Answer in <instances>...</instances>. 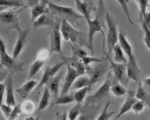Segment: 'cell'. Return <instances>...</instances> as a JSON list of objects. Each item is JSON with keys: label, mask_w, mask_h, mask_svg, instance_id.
<instances>
[{"label": "cell", "mask_w": 150, "mask_h": 120, "mask_svg": "<svg viewBox=\"0 0 150 120\" xmlns=\"http://www.w3.org/2000/svg\"><path fill=\"white\" fill-rule=\"evenodd\" d=\"M49 14L60 16L62 19H66L71 25L77 24V22L81 19H84V17L81 14H78L74 11L72 7L61 6L52 3V1L48 4Z\"/></svg>", "instance_id": "obj_1"}, {"label": "cell", "mask_w": 150, "mask_h": 120, "mask_svg": "<svg viewBox=\"0 0 150 120\" xmlns=\"http://www.w3.org/2000/svg\"><path fill=\"white\" fill-rule=\"evenodd\" d=\"M105 21L107 27V34L105 35V43L107 46V54L106 58L112 52L113 48L118 43V34L117 25L112 17V16L105 11Z\"/></svg>", "instance_id": "obj_2"}, {"label": "cell", "mask_w": 150, "mask_h": 120, "mask_svg": "<svg viewBox=\"0 0 150 120\" xmlns=\"http://www.w3.org/2000/svg\"><path fill=\"white\" fill-rule=\"evenodd\" d=\"M23 62H18L12 56L9 55L6 50V45L0 36V65L6 68L10 73H18L23 71Z\"/></svg>", "instance_id": "obj_3"}, {"label": "cell", "mask_w": 150, "mask_h": 120, "mask_svg": "<svg viewBox=\"0 0 150 120\" xmlns=\"http://www.w3.org/2000/svg\"><path fill=\"white\" fill-rule=\"evenodd\" d=\"M112 81H113L112 72L109 71L107 72L106 78H105L104 83L100 85V87L92 95L88 96L86 99V100H85L86 106H93L96 102L101 100L102 99H104V98L109 95L111 93V86L112 83Z\"/></svg>", "instance_id": "obj_4"}, {"label": "cell", "mask_w": 150, "mask_h": 120, "mask_svg": "<svg viewBox=\"0 0 150 120\" xmlns=\"http://www.w3.org/2000/svg\"><path fill=\"white\" fill-rule=\"evenodd\" d=\"M87 22L88 24V49L90 50L92 55L94 54L93 52V38L95 34L101 33L103 36V52H105V35L103 25L100 21L99 17H96L95 19H89Z\"/></svg>", "instance_id": "obj_5"}, {"label": "cell", "mask_w": 150, "mask_h": 120, "mask_svg": "<svg viewBox=\"0 0 150 120\" xmlns=\"http://www.w3.org/2000/svg\"><path fill=\"white\" fill-rule=\"evenodd\" d=\"M109 64L111 66L112 72L113 75V80L123 84L125 87H127L129 79L128 78L127 76V64H119L116 63L114 61L109 59V57L106 58Z\"/></svg>", "instance_id": "obj_6"}, {"label": "cell", "mask_w": 150, "mask_h": 120, "mask_svg": "<svg viewBox=\"0 0 150 120\" xmlns=\"http://www.w3.org/2000/svg\"><path fill=\"white\" fill-rule=\"evenodd\" d=\"M18 11H13L11 10H7L5 11L0 13V24L8 26L11 29H15L17 32L22 29L20 25V17Z\"/></svg>", "instance_id": "obj_7"}, {"label": "cell", "mask_w": 150, "mask_h": 120, "mask_svg": "<svg viewBox=\"0 0 150 120\" xmlns=\"http://www.w3.org/2000/svg\"><path fill=\"white\" fill-rule=\"evenodd\" d=\"M60 24L61 21L55 22L54 26L52 28V31L50 33V52H57L62 54V34L60 31Z\"/></svg>", "instance_id": "obj_8"}, {"label": "cell", "mask_w": 150, "mask_h": 120, "mask_svg": "<svg viewBox=\"0 0 150 120\" xmlns=\"http://www.w3.org/2000/svg\"><path fill=\"white\" fill-rule=\"evenodd\" d=\"M111 69V66H108L106 63H99L95 67L93 68H89V66H87V73L88 76L90 78V86L94 83H98L102 76H104L106 72H108Z\"/></svg>", "instance_id": "obj_9"}, {"label": "cell", "mask_w": 150, "mask_h": 120, "mask_svg": "<svg viewBox=\"0 0 150 120\" xmlns=\"http://www.w3.org/2000/svg\"><path fill=\"white\" fill-rule=\"evenodd\" d=\"M64 65H66L65 62L64 61H62V62H58L56 64L52 65V66H47L45 71H44V73L42 75V77L40 79V82L38 83L37 87H36V90H39L40 88H42V86L44 85H46V83L53 77L55 76L57 74H58L59 71L61 70V68L64 66Z\"/></svg>", "instance_id": "obj_10"}, {"label": "cell", "mask_w": 150, "mask_h": 120, "mask_svg": "<svg viewBox=\"0 0 150 120\" xmlns=\"http://www.w3.org/2000/svg\"><path fill=\"white\" fill-rule=\"evenodd\" d=\"M28 33H29V30L28 28L21 29V30L18 31V37H17L16 45L14 47L13 52H12V57L15 59H17L19 58V56L23 52V49L25 48V46L27 44V40H28Z\"/></svg>", "instance_id": "obj_11"}, {"label": "cell", "mask_w": 150, "mask_h": 120, "mask_svg": "<svg viewBox=\"0 0 150 120\" xmlns=\"http://www.w3.org/2000/svg\"><path fill=\"white\" fill-rule=\"evenodd\" d=\"M69 41L71 44L78 45L80 47H87L88 48V35H85V33L78 31L76 29L73 25L69 23Z\"/></svg>", "instance_id": "obj_12"}, {"label": "cell", "mask_w": 150, "mask_h": 120, "mask_svg": "<svg viewBox=\"0 0 150 120\" xmlns=\"http://www.w3.org/2000/svg\"><path fill=\"white\" fill-rule=\"evenodd\" d=\"M67 70H66V75H65V79L64 83L63 84L62 90H61V95H66L69 92V89H71L72 85L75 83V81L77 79V77L80 76L77 71L71 66L69 64H66Z\"/></svg>", "instance_id": "obj_13"}, {"label": "cell", "mask_w": 150, "mask_h": 120, "mask_svg": "<svg viewBox=\"0 0 150 120\" xmlns=\"http://www.w3.org/2000/svg\"><path fill=\"white\" fill-rule=\"evenodd\" d=\"M118 44L120 45V47L124 50L128 60H133L136 59L135 55H134V52H133V47L131 46V44L129 43V41L128 40L126 34L124 30H120L119 34H118Z\"/></svg>", "instance_id": "obj_14"}, {"label": "cell", "mask_w": 150, "mask_h": 120, "mask_svg": "<svg viewBox=\"0 0 150 120\" xmlns=\"http://www.w3.org/2000/svg\"><path fill=\"white\" fill-rule=\"evenodd\" d=\"M12 73H10L5 80V103L11 107L16 106V100L14 95V86Z\"/></svg>", "instance_id": "obj_15"}, {"label": "cell", "mask_w": 150, "mask_h": 120, "mask_svg": "<svg viewBox=\"0 0 150 120\" xmlns=\"http://www.w3.org/2000/svg\"><path fill=\"white\" fill-rule=\"evenodd\" d=\"M135 94H136V92H134V91H128V94L126 95V99H125V100L124 101L123 105L121 106V107L119 109V112H118V113H117V115L116 117V119H118L123 115L126 114L129 111H131L134 103L137 100Z\"/></svg>", "instance_id": "obj_16"}, {"label": "cell", "mask_w": 150, "mask_h": 120, "mask_svg": "<svg viewBox=\"0 0 150 120\" xmlns=\"http://www.w3.org/2000/svg\"><path fill=\"white\" fill-rule=\"evenodd\" d=\"M127 76L129 81H133L135 83H141V76L142 71L139 68L137 60L134 61H128L127 62Z\"/></svg>", "instance_id": "obj_17"}, {"label": "cell", "mask_w": 150, "mask_h": 120, "mask_svg": "<svg viewBox=\"0 0 150 120\" xmlns=\"http://www.w3.org/2000/svg\"><path fill=\"white\" fill-rule=\"evenodd\" d=\"M51 0H40L39 4L31 8V22L32 23L35 20L44 14H49L48 4Z\"/></svg>", "instance_id": "obj_18"}, {"label": "cell", "mask_w": 150, "mask_h": 120, "mask_svg": "<svg viewBox=\"0 0 150 120\" xmlns=\"http://www.w3.org/2000/svg\"><path fill=\"white\" fill-rule=\"evenodd\" d=\"M38 83H39L35 79H28L22 87L16 89V92L23 100H26L31 94V92L36 88Z\"/></svg>", "instance_id": "obj_19"}, {"label": "cell", "mask_w": 150, "mask_h": 120, "mask_svg": "<svg viewBox=\"0 0 150 120\" xmlns=\"http://www.w3.org/2000/svg\"><path fill=\"white\" fill-rule=\"evenodd\" d=\"M63 72H59L55 76H53L47 83L46 87L49 88L51 94L54 96V98H57L59 93V88H60V82L62 79Z\"/></svg>", "instance_id": "obj_20"}, {"label": "cell", "mask_w": 150, "mask_h": 120, "mask_svg": "<svg viewBox=\"0 0 150 120\" xmlns=\"http://www.w3.org/2000/svg\"><path fill=\"white\" fill-rule=\"evenodd\" d=\"M76 1V6L78 12L84 17L86 21L91 19V13L93 9L89 6V4L86 1L82 0H75Z\"/></svg>", "instance_id": "obj_21"}, {"label": "cell", "mask_w": 150, "mask_h": 120, "mask_svg": "<svg viewBox=\"0 0 150 120\" xmlns=\"http://www.w3.org/2000/svg\"><path fill=\"white\" fill-rule=\"evenodd\" d=\"M55 20L52 17H50L49 16H47V14H44L42 16H40V17H38L35 22L33 23V25L35 28H40V27H51L52 28L55 24Z\"/></svg>", "instance_id": "obj_22"}, {"label": "cell", "mask_w": 150, "mask_h": 120, "mask_svg": "<svg viewBox=\"0 0 150 120\" xmlns=\"http://www.w3.org/2000/svg\"><path fill=\"white\" fill-rule=\"evenodd\" d=\"M135 95L137 100L143 101L146 107L150 108V94L149 92H147V90L143 88V86L141 83H139Z\"/></svg>", "instance_id": "obj_23"}, {"label": "cell", "mask_w": 150, "mask_h": 120, "mask_svg": "<svg viewBox=\"0 0 150 120\" xmlns=\"http://www.w3.org/2000/svg\"><path fill=\"white\" fill-rule=\"evenodd\" d=\"M75 101L74 95L72 94H66V95H60V96H58L57 98H55V100H53L52 104L51 105V107H54V106H65L70 103H73Z\"/></svg>", "instance_id": "obj_24"}, {"label": "cell", "mask_w": 150, "mask_h": 120, "mask_svg": "<svg viewBox=\"0 0 150 120\" xmlns=\"http://www.w3.org/2000/svg\"><path fill=\"white\" fill-rule=\"evenodd\" d=\"M111 93L115 97H123L127 95L128 90L123 84L113 80L111 86Z\"/></svg>", "instance_id": "obj_25"}, {"label": "cell", "mask_w": 150, "mask_h": 120, "mask_svg": "<svg viewBox=\"0 0 150 120\" xmlns=\"http://www.w3.org/2000/svg\"><path fill=\"white\" fill-rule=\"evenodd\" d=\"M113 58H114V62L119 63V64H127L128 59L124 52V50L120 47V45L117 43L113 48Z\"/></svg>", "instance_id": "obj_26"}, {"label": "cell", "mask_w": 150, "mask_h": 120, "mask_svg": "<svg viewBox=\"0 0 150 120\" xmlns=\"http://www.w3.org/2000/svg\"><path fill=\"white\" fill-rule=\"evenodd\" d=\"M51 92L49 90V88L47 87H45L44 89H43V93H42V95L41 98L40 100V102H39V106H38V111H42V110H45L48 106H49V103H50V98H51Z\"/></svg>", "instance_id": "obj_27"}, {"label": "cell", "mask_w": 150, "mask_h": 120, "mask_svg": "<svg viewBox=\"0 0 150 120\" xmlns=\"http://www.w3.org/2000/svg\"><path fill=\"white\" fill-rule=\"evenodd\" d=\"M91 87L90 86V78L88 76H84V75H81L77 77V79L75 81V83L72 85V88L73 89H80L82 88H85V87Z\"/></svg>", "instance_id": "obj_28"}, {"label": "cell", "mask_w": 150, "mask_h": 120, "mask_svg": "<svg viewBox=\"0 0 150 120\" xmlns=\"http://www.w3.org/2000/svg\"><path fill=\"white\" fill-rule=\"evenodd\" d=\"M91 87H85V88H80L78 90H76L73 95H74V99H75V101L77 103V104H81L83 103V101L85 100L86 97H87V95L88 93L89 92Z\"/></svg>", "instance_id": "obj_29"}, {"label": "cell", "mask_w": 150, "mask_h": 120, "mask_svg": "<svg viewBox=\"0 0 150 120\" xmlns=\"http://www.w3.org/2000/svg\"><path fill=\"white\" fill-rule=\"evenodd\" d=\"M45 64V62L40 61V60L35 59V62H33L29 67V72H28V79H32L34 76H35L39 71L41 70L43 65Z\"/></svg>", "instance_id": "obj_30"}, {"label": "cell", "mask_w": 150, "mask_h": 120, "mask_svg": "<svg viewBox=\"0 0 150 120\" xmlns=\"http://www.w3.org/2000/svg\"><path fill=\"white\" fill-rule=\"evenodd\" d=\"M71 50H72V58L75 59L81 60L83 57L87 56L88 53L87 52L82 48V47H80L78 45L71 44Z\"/></svg>", "instance_id": "obj_31"}, {"label": "cell", "mask_w": 150, "mask_h": 120, "mask_svg": "<svg viewBox=\"0 0 150 120\" xmlns=\"http://www.w3.org/2000/svg\"><path fill=\"white\" fill-rule=\"evenodd\" d=\"M0 6H5L8 8L13 7H26L24 0H0Z\"/></svg>", "instance_id": "obj_32"}, {"label": "cell", "mask_w": 150, "mask_h": 120, "mask_svg": "<svg viewBox=\"0 0 150 120\" xmlns=\"http://www.w3.org/2000/svg\"><path fill=\"white\" fill-rule=\"evenodd\" d=\"M22 112H23L26 115H30L32 114L35 110V103L32 100H25L20 105Z\"/></svg>", "instance_id": "obj_33"}, {"label": "cell", "mask_w": 150, "mask_h": 120, "mask_svg": "<svg viewBox=\"0 0 150 120\" xmlns=\"http://www.w3.org/2000/svg\"><path fill=\"white\" fill-rule=\"evenodd\" d=\"M69 23L66 19H62L60 24V31L62 34V37L65 41H69Z\"/></svg>", "instance_id": "obj_34"}, {"label": "cell", "mask_w": 150, "mask_h": 120, "mask_svg": "<svg viewBox=\"0 0 150 120\" xmlns=\"http://www.w3.org/2000/svg\"><path fill=\"white\" fill-rule=\"evenodd\" d=\"M139 6V19H142L143 16L146 14L148 7L149 6V0H134Z\"/></svg>", "instance_id": "obj_35"}, {"label": "cell", "mask_w": 150, "mask_h": 120, "mask_svg": "<svg viewBox=\"0 0 150 120\" xmlns=\"http://www.w3.org/2000/svg\"><path fill=\"white\" fill-rule=\"evenodd\" d=\"M111 101H108L106 104H105V106L103 108V110L101 111V112H100V114L98 116V118H97V119L96 120H110L111 119V118L112 117V115L114 114V112H109L108 110H109V107H110V105H111Z\"/></svg>", "instance_id": "obj_36"}, {"label": "cell", "mask_w": 150, "mask_h": 120, "mask_svg": "<svg viewBox=\"0 0 150 120\" xmlns=\"http://www.w3.org/2000/svg\"><path fill=\"white\" fill-rule=\"evenodd\" d=\"M81 104L76 103V106H74L69 110V112L67 113L69 120H76L79 118V116L81 114Z\"/></svg>", "instance_id": "obj_37"}, {"label": "cell", "mask_w": 150, "mask_h": 120, "mask_svg": "<svg viewBox=\"0 0 150 120\" xmlns=\"http://www.w3.org/2000/svg\"><path fill=\"white\" fill-rule=\"evenodd\" d=\"M116 1L119 4L120 7L122 8L124 13L125 14V16H126V17H127L128 22L131 24V25H134L135 23H133V21H132V19H131V16H130L129 9V6H128L127 0H116Z\"/></svg>", "instance_id": "obj_38"}, {"label": "cell", "mask_w": 150, "mask_h": 120, "mask_svg": "<svg viewBox=\"0 0 150 120\" xmlns=\"http://www.w3.org/2000/svg\"><path fill=\"white\" fill-rule=\"evenodd\" d=\"M141 24H142V31L144 33V38H143L144 44H145L146 47L150 51V29L146 26V24L144 23H141Z\"/></svg>", "instance_id": "obj_39"}, {"label": "cell", "mask_w": 150, "mask_h": 120, "mask_svg": "<svg viewBox=\"0 0 150 120\" xmlns=\"http://www.w3.org/2000/svg\"><path fill=\"white\" fill-rule=\"evenodd\" d=\"M81 61L86 66H89L93 63H100V62H103L104 60L101 59H99V58H96L94 56L87 55V56L83 57L81 59Z\"/></svg>", "instance_id": "obj_40"}, {"label": "cell", "mask_w": 150, "mask_h": 120, "mask_svg": "<svg viewBox=\"0 0 150 120\" xmlns=\"http://www.w3.org/2000/svg\"><path fill=\"white\" fill-rule=\"evenodd\" d=\"M145 107H146V105L144 104V102L142 101V100H137L134 103L131 111H132L135 114H139V113H141V112H142L144 111Z\"/></svg>", "instance_id": "obj_41"}, {"label": "cell", "mask_w": 150, "mask_h": 120, "mask_svg": "<svg viewBox=\"0 0 150 120\" xmlns=\"http://www.w3.org/2000/svg\"><path fill=\"white\" fill-rule=\"evenodd\" d=\"M52 53L50 52L49 50H46V49H41L37 53V57H36V59L40 60V61H43V62H46V60L49 59L50 55Z\"/></svg>", "instance_id": "obj_42"}, {"label": "cell", "mask_w": 150, "mask_h": 120, "mask_svg": "<svg viewBox=\"0 0 150 120\" xmlns=\"http://www.w3.org/2000/svg\"><path fill=\"white\" fill-rule=\"evenodd\" d=\"M0 111L4 114V118L8 120L9 118H10V116L11 115L12 111H13V107H11V106H9L7 104H3L1 108H0Z\"/></svg>", "instance_id": "obj_43"}, {"label": "cell", "mask_w": 150, "mask_h": 120, "mask_svg": "<svg viewBox=\"0 0 150 120\" xmlns=\"http://www.w3.org/2000/svg\"><path fill=\"white\" fill-rule=\"evenodd\" d=\"M22 113V109L20 105H16L13 107V111H12L11 115L10 116L8 120H16L18 119V117L20 116V114Z\"/></svg>", "instance_id": "obj_44"}, {"label": "cell", "mask_w": 150, "mask_h": 120, "mask_svg": "<svg viewBox=\"0 0 150 120\" xmlns=\"http://www.w3.org/2000/svg\"><path fill=\"white\" fill-rule=\"evenodd\" d=\"M9 74H10L9 71L6 68L0 65V83H2L4 80H6Z\"/></svg>", "instance_id": "obj_45"}, {"label": "cell", "mask_w": 150, "mask_h": 120, "mask_svg": "<svg viewBox=\"0 0 150 120\" xmlns=\"http://www.w3.org/2000/svg\"><path fill=\"white\" fill-rule=\"evenodd\" d=\"M5 95V83H0V108L4 104V98Z\"/></svg>", "instance_id": "obj_46"}, {"label": "cell", "mask_w": 150, "mask_h": 120, "mask_svg": "<svg viewBox=\"0 0 150 120\" xmlns=\"http://www.w3.org/2000/svg\"><path fill=\"white\" fill-rule=\"evenodd\" d=\"M140 23H144L146 24V26L150 29V11L146 12V14L143 16V17L140 21Z\"/></svg>", "instance_id": "obj_47"}, {"label": "cell", "mask_w": 150, "mask_h": 120, "mask_svg": "<svg viewBox=\"0 0 150 120\" xmlns=\"http://www.w3.org/2000/svg\"><path fill=\"white\" fill-rule=\"evenodd\" d=\"M97 1H98V6H99L98 13H99V15H100V14H102V13L105 12V10L104 7L105 0H97Z\"/></svg>", "instance_id": "obj_48"}, {"label": "cell", "mask_w": 150, "mask_h": 120, "mask_svg": "<svg viewBox=\"0 0 150 120\" xmlns=\"http://www.w3.org/2000/svg\"><path fill=\"white\" fill-rule=\"evenodd\" d=\"M144 85H145L146 87H148L149 88H150V76H149V77H147V78L144 79Z\"/></svg>", "instance_id": "obj_49"}, {"label": "cell", "mask_w": 150, "mask_h": 120, "mask_svg": "<svg viewBox=\"0 0 150 120\" xmlns=\"http://www.w3.org/2000/svg\"><path fill=\"white\" fill-rule=\"evenodd\" d=\"M60 120H69V119H68V116H67V113H66V112H64V113L62 115V118H61V119Z\"/></svg>", "instance_id": "obj_50"}, {"label": "cell", "mask_w": 150, "mask_h": 120, "mask_svg": "<svg viewBox=\"0 0 150 120\" xmlns=\"http://www.w3.org/2000/svg\"><path fill=\"white\" fill-rule=\"evenodd\" d=\"M10 8H8V7H5V6H0V13L3 11H7V10H9Z\"/></svg>", "instance_id": "obj_51"}, {"label": "cell", "mask_w": 150, "mask_h": 120, "mask_svg": "<svg viewBox=\"0 0 150 120\" xmlns=\"http://www.w3.org/2000/svg\"><path fill=\"white\" fill-rule=\"evenodd\" d=\"M33 118H34V117H26L23 120H32L33 119Z\"/></svg>", "instance_id": "obj_52"}, {"label": "cell", "mask_w": 150, "mask_h": 120, "mask_svg": "<svg viewBox=\"0 0 150 120\" xmlns=\"http://www.w3.org/2000/svg\"><path fill=\"white\" fill-rule=\"evenodd\" d=\"M32 120H40V119H39V118H33V119Z\"/></svg>", "instance_id": "obj_53"}, {"label": "cell", "mask_w": 150, "mask_h": 120, "mask_svg": "<svg viewBox=\"0 0 150 120\" xmlns=\"http://www.w3.org/2000/svg\"><path fill=\"white\" fill-rule=\"evenodd\" d=\"M58 1H62V0H58Z\"/></svg>", "instance_id": "obj_54"}, {"label": "cell", "mask_w": 150, "mask_h": 120, "mask_svg": "<svg viewBox=\"0 0 150 120\" xmlns=\"http://www.w3.org/2000/svg\"><path fill=\"white\" fill-rule=\"evenodd\" d=\"M127 1H128V2H129V0H127Z\"/></svg>", "instance_id": "obj_55"}, {"label": "cell", "mask_w": 150, "mask_h": 120, "mask_svg": "<svg viewBox=\"0 0 150 120\" xmlns=\"http://www.w3.org/2000/svg\"><path fill=\"white\" fill-rule=\"evenodd\" d=\"M115 120H118V119H115Z\"/></svg>", "instance_id": "obj_56"}]
</instances>
